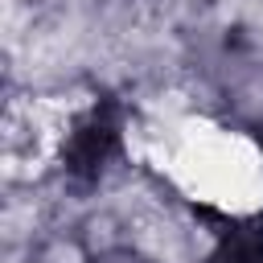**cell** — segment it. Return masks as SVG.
Returning <instances> with one entry per match:
<instances>
[{"label": "cell", "mask_w": 263, "mask_h": 263, "mask_svg": "<svg viewBox=\"0 0 263 263\" xmlns=\"http://www.w3.org/2000/svg\"><path fill=\"white\" fill-rule=\"evenodd\" d=\"M123 152V107L95 99L62 140V177L74 189L99 185Z\"/></svg>", "instance_id": "6da1fadb"}, {"label": "cell", "mask_w": 263, "mask_h": 263, "mask_svg": "<svg viewBox=\"0 0 263 263\" xmlns=\"http://www.w3.org/2000/svg\"><path fill=\"white\" fill-rule=\"evenodd\" d=\"M201 263H263V238L255 234H230L222 247H214Z\"/></svg>", "instance_id": "7a4b0ae2"}]
</instances>
